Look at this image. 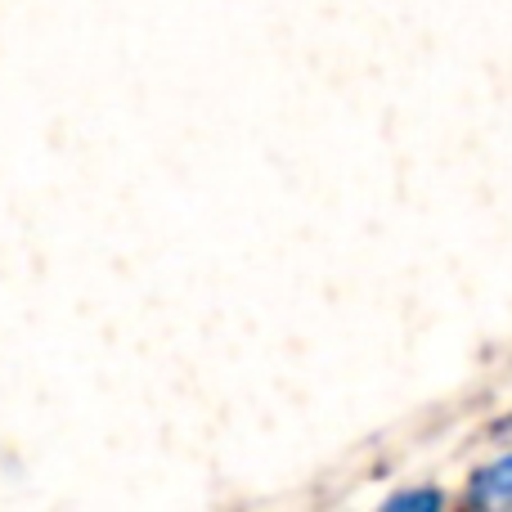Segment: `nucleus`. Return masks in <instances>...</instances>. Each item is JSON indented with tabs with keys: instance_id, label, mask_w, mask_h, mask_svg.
Instances as JSON below:
<instances>
[{
	"instance_id": "obj_2",
	"label": "nucleus",
	"mask_w": 512,
	"mask_h": 512,
	"mask_svg": "<svg viewBox=\"0 0 512 512\" xmlns=\"http://www.w3.org/2000/svg\"><path fill=\"white\" fill-rule=\"evenodd\" d=\"M387 508H441V495H436V490H405V495H396Z\"/></svg>"
},
{
	"instance_id": "obj_1",
	"label": "nucleus",
	"mask_w": 512,
	"mask_h": 512,
	"mask_svg": "<svg viewBox=\"0 0 512 512\" xmlns=\"http://www.w3.org/2000/svg\"><path fill=\"white\" fill-rule=\"evenodd\" d=\"M468 499L481 504V508H512V454L499 459V463H490V468H481L477 477H472Z\"/></svg>"
}]
</instances>
